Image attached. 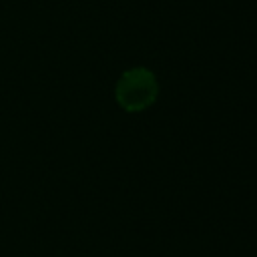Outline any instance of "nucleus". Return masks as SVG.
<instances>
[{"instance_id": "nucleus-1", "label": "nucleus", "mask_w": 257, "mask_h": 257, "mask_svg": "<svg viewBox=\"0 0 257 257\" xmlns=\"http://www.w3.org/2000/svg\"><path fill=\"white\" fill-rule=\"evenodd\" d=\"M116 102L128 112H141L149 108L159 96L157 76L149 68H131L122 72L114 88Z\"/></svg>"}]
</instances>
